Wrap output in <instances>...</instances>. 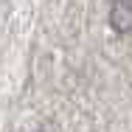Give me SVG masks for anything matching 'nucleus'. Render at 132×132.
I'll return each mask as SVG.
<instances>
[{
    "label": "nucleus",
    "instance_id": "1",
    "mask_svg": "<svg viewBox=\"0 0 132 132\" xmlns=\"http://www.w3.org/2000/svg\"><path fill=\"white\" fill-rule=\"evenodd\" d=\"M110 26L118 34L132 31V0H115L110 6Z\"/></svg>",
    "mask_w": 132,
    "mask_h": 132
}]
</instances>
